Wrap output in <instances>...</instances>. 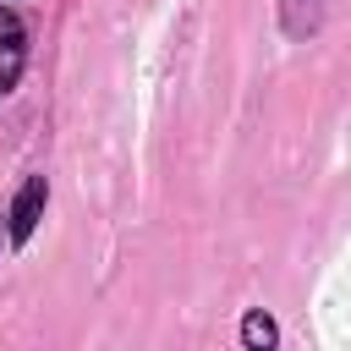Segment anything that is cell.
<instances>
[{
  "label": "cell",
  "instance_id": "6da1fadb",
  "mask_svg": "<svg viewBox=\"0 0 351 351\" xmlns=\"http://www.w3.org/2000/svg\"><path fill=\"white\" fill-rule=\"evenodd\" d=\"M22 55H27V33H22L16 11L0 5V93L16 88V77H22Z\"/></svg>",
  "mask_w": 351,
  "mask_h": 351
},
{
  "label": "cell",
  "instance_id": "7a4b0ae2",
  "mask_svg": "<svg viewBox=\"0 0 351 351\" xmlns=\"http://www.w3.org/2000/svg\"><path fill=\"white\" fill-rule=\"evenodd\" d=\"M44 197H49V186H44V176H27V186L16 192V203H11V241H27L33 230H38V214H44Z\"/></svg>",
  "mask_w": 351,
  "mask_h": 351
},
{
  "label": "cell",
  "instance_id": "3957f363",
  "mask_svg": "<svg viewBox=\"0 0 351 351\" xmlns=\"http://www.w3.org/2000/svg\"><path fill=\"white\" fill-rule=\"evenodd\" d=\"M241 340H247V346H274V324H269L263 313H247V324H241Z\"/></svg>",
  "mask_w": 351,
  "mask_h": 351
},
{
  "label": "cell",
  "instance_id": "277c9868",
  "mask_svg": "<svg viewBox=\"0 0 351 351\" xmlns=\"http://www.w3.org/2000/svg\"><path fill=\"white\" fill-rule=\"evenodd\" d=\"M0 241H5V230H0Z\"/></svg>",
  "mask_w": 351,
  "mask_h": 351
}]
</instances>
